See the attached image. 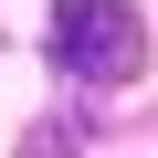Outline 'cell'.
Listing matches in <instances>:
<instances>
[{
    "instance_id": "6da1fadb",
    "label": "cell",
    "mask_w": 158,
    "mask_h": 158,
    "mask_svg": "<svg viewBox=\"0 0 158 158\" xmlns=\"http://www.w3.org/2000/svg\"><path fill=\"white\" fill-rule=\"evenodd\" d=\"M42 53L63 85H127V74L148 63V32L127 0H53V21H42Z\"/></svg>"
}]
</instances>
